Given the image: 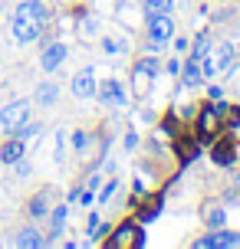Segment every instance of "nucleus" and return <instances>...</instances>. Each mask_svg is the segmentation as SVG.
I'll return each instance as SVG.
<instances>
[{
  "label": "nucleus",
  "mask_w": 240,
  "mask_h": 249,
  "mask_svg": "<svg viewBox=\"0 0 240 249\" xmlns=\"http://www.w3.org/2000/svg\"><path fill=\"white\" fill-rule=\"evenodd\" d=\"M26 118H30V102H23V99L10 102V105L0 108V131H3V135H13Z\"/></svg>",
  "instance_id": "1"
},
{
  "label": "nucleus",
  "mask_w": 240,
  "mask_h": 249,
  "mask_svg": "<svg viewBox=\"0 0 240 249\" xmlns=\"http://www.w3.org/2000/svg\"><path fill=\"white\" fill-rule=\"evenodd\" d=\"M148 36H152L155 46H161L168 39L175 36V20H171V13H152L148 17Z\"/></svg>",
  "instance_id": "2"
},
{
  "label": "nucleus",
  "mask_w": 240,
  "mask_h": 249,
  "mask_svg": "<svg viewBox=\"0 0 240 249\" xmlns=\"http://www.w3.org/2000/svg\"><path fill=\"white\" fill-rule=\"evenodd\" d=\"M145 243V236H141V226L139 223H122L119 230H115V236L109 239V246L112 249H135V246H141Z\"/></svg>",
  "instance_id": "3"
},
{
  "label": "nucleus",
  "mask_w": 240,
  "mask_h": 249,
  "mask_svg": "<svg viewBox=\"0 0 240 249\" xmlns=\"http://www.w3.org/2000/svg\"><path fill=\"white\" fill-rule=\"evenodd\" d=\"M96 72L92 69H79L76 75H73V95L76 99H82V102H89V99H96Z\"/></svg>",
  "instance_id": "4"
},
{
  "label": "nucleus",
  "mask_w": 240,
  "mask_h": 249,
  "mask_svg": "<svg viewBox=\"0 0 240 249\" xmlns=\"http://www.w3.org/2000/svg\"><path fill=\"white\" fill-rule=\"evenodd\" d=\"M240 233H211V236L194 239V249H237Z\"/></svg>",
  "instance_id": "5"
},
{
  "label": "nucleus",
  "mask_w": 240,
  "mask_h": 249,
  "mask_svg": "<svg viewBox=\"0 0 240 249\" xmlns=\"http://www.w3.org/2000/svg\"><path fill=\"white\" fill-rule=\"evenodd\" d=\"M230 59H234V46H230V43H220V46H217V53L204 62L201 72L204 75H217L220 69H227V66H230Z\"/></svg>",
  "instance_id": "6"
},
{
  "label": "nucleus",
  "mask_w": 240,
  "mask_h": 249,
  "mask_svg": "<svg viewBox=\"0 0 240 249\" xmlns=\"http://www.w3.org/2000/svg\"><path fill=\"white\" fill-rule=\"evenodd\" d=\"M96 95H99L105 105H115V108H122V105H125V89H122V82H119V79L102 82V86L96 89Z\"/></svg>",
  "instance_id": "7"
},
{
  "label": "nucleus",
  "mask_w": 240,
  "mask_h": 249,
  "mask_svg": "<svg viewBox=\"0 0 240 249\" xmlns=\"http://www.w3.org/2000/svg\"><path fill=\"white\" fill-rule=\"evenodd\" d=\"M17 20H26V23H46V7L40 3V0H23L20 7H17Z\"/></svg>",
  "instance_id": "8"
},
{
  "label": "nucleus",
  "mask_w": 240,
  "mask_h": 249,
  "mask_svg": "<svg viewBox=\"0 0 240 249\" xmlns=\"http://www.w3.org/2000/svg\"><path fill=\"white\" fill-rule=\"evenodd\" d=\"M63 62H66V46L63 43H50V46L43 50V56H40V66H43L46 72H56Z\"/></svg>",
  "instance_id": "9"
},
{
  "label": "nucleus",
  "mask_w": 240,
  "mask_h": 249,
  "mask_svg": "<svg viewBox=\"0 0 240 249\" xmlns=\"http://www.w3.org/2000/svg\"><path fill=\"white\" fill-rule=\"evenodd\" d=\"M23 151H26L23 138L10 135V138H7V141H3V148H0V164H17V161H20V158H23Z\"/></svg>",
  "instance_id": "10"
},
{
  "label": "nucleus",
  "mask_w": 240,
  "mask_h": 249,
  "mask_svg": "<svg viewBox=\"0 0 240 249\" xmlns=\"http://www.w3.org/2000/svg\"><path fill=\"white\" fill-rule=\"evenodd\" d=\"M40 30H43L40 23H26V20H17V17H13V36L20 39V43H33V39H40Z\"/></svg>",
  "instance_id": "11"
},
{
  "label": "nucleus",
  "mask_w": 240,
  "mask_h": 249,
  "mask_svg": "<svg viewBox=\"0 0 240 249\" xmlns=\"http://www.w3.org/2000/svg\"><path fill=\"white\" fill-rule=\"evenodd\" d=\"M33 102H37V105H53V102H60V89L53 86V82H43V86H37V92H33Z\"/></svg>",
  "instance_id": "12"
},
{
  "label": "nucleus",
  "mask_w": 240,
  "mask_h": 249,
  "mask_svg": "<svg viewBox=\"0 0 240 249\" xmlns=\"http://www.w3.org/2000/svg\"><path fill=\"white\" fill-rule=\"evenodd\" d=\"M50 197H53V190H40L37 197L30 200V207H26V210H30V216H33V220H37V216H46V210H50V207H46V203H50Z\"/></svg>",
  "instance_id": "13"
},
{
  "label": "nucleus",
  "mask_w": 240,
  "mask_h": 249,
  "mask_svg": "<svg viewBox=\"0 0 240 249\" xmlns=\"http://www.w3.org/2000/svg\"><path fill=\"white\" fill-rule=\"evenodd\" d=\"M198 131H201V135H214L217 131V108L214 105L201 112V118H198Z\"/></svg>",
  "instance_id": "14"
},
{
  "label": "nucleus",
  "mask_w": 240,
  "mask_h": 249,
  "mask_svg": "<svg viewBox=\"0 0 240 249\" xmlns=\"http://www.w3.org/2000/svg\"><path fill=\"white\" fill-rule=\"evenodd\" d=\"M204 82V72H201V66H198V59H194V56H191V62L188 66H184V86H201Z\"/></svg>",
  "instance_id": "15"
},
{
  "label": "nucleus",
  "mask_w": 240,
  "mask_h": 249,
  "mask_svg": "<svg viewBox=\"0 0 240 249\" xmlns=\"http://www.w3.org/2000/svg\"><path fill=\"white\" fill-rule=\"evenodd\" d=\"M204 223L211 226V230H220V226H224V210H220L217 203H207V207H204Z\"/></svg>",
  "instance_id": "16"
},
{
  "label": "nucleus",
  "mask_w": 240,
  "mask_h": 249,
  "mask_svg": "<svg viewBox=\"0 0 240 249\" xmlns=\"http://www.w3.org/2000/svg\"><path fill=\"white\" fill-rule=\"evenodd\" d=\"M17 246L37 249V246H43V236H40L37 230H20V233H17Z\"/></svg>",
  "instance_id": "17"
},
{
  "label": "nucleus",
  "mask_w": 240,
  "mask_h": 249,
  "mask_svg": "<svg viewBox=\"0 0 240 249\" xmlns=\"http://www.w3.org/2000/svg\"><path fill=\"white\" fill-rule=\"evenodd\" d=\"M211 158H214L217 164H224V167H227V164H234V148H230L227 141H224V144H214Z\"/></svg>",
  "instance_id": "18"
},
{
  "label": "nucleus",
  "mask_w": 240,
  "mask_h": 249,
  "mask_svg": "<svg viewBox=\"0 0 240 249\" xmlns=\"http://www.w3.org/2000/svg\"><path fill=\"white\" fill-rule=\"evenodd\" d=\"M175 7V0H145V13L152 17V13H171Z\"/></svg>",
  "instance_id": "19"
},
{
  "label": "nucleus",
  "mask_w": 240,
  "mask_h": 249,
  "mask_svg": "<svg viewBox=\"0 0 240 249\" xmlns=\"http://www.w3.org/2000/svg\"><path fill=\"white\" fill-rule=\"evenodd\" d=\"M207 46H211V33H198V39H194V50H191V56H194V59H204Z\"/></svg>",
  "instance_id": "20"
},
{
  "label": "nucleus",
  "mask_w": 240,
  "mask_h": 249,
  "mask_svg": "<svg viewBox=\"0 0 240 249\" xmlns=\"http://www.w3.org/2000/svg\"><path fill=\"white\" fill-rule=\"evenodd\" d=\"M66 213H69V207H63V203L53 210V233H56V236L63 233V226H66Z\"/></svg>",
  "instance_id": "21"
},
{
  "label": "nucleus",
  "mask_w": 240,
  "mask_h": 249,
  "mask_svg": "<svg viewBox=\"0 0 240 249\" xmlns=\"http://www.w3.org/2000/svg\"><path fill=\"white\" fill-rule=\"evenodd\" d=\"M155 72H158V62H155V59H139L135 75H145V79H148V75H155Z\"/></svg>",
  "instance_id": "22"
},
{
  "label": "nucleus",
  "mask_w": 240,
  "mask_h": 249,
  "mask_svg": "<svg viewBox=\"0 0 240 249\" xmlns=\"http://www.w3.org/2000/svg\"><path fill=\"white\" fill-rule=\"evenodd\" d=\"M13 135H17V138H23V141H26V138H37V135H40V124H37V122H33V124L23 122L20 128H17V131H13Z\"/></svg>",
  "instance_id": "23"
},
{
  "label": "nucleus",
  "mask_w": 240,
  "mask_h": 249,
  "mask_svg": "<svg viewBox=\"0 0 240 249\" xmlns=\"http://www.w3.org/2000/svg\"><path fill=\"white\" fill-rule=\"evenodd\" d=\"M115 187H119V180H109V184L102 187V194H99V203H105V200H112V194H115Z\"/></svg>",
  "instance_id": "24"
},
{
  "label": "nucleus",
  "mask_w": 240,
  "mask_h": 249,
  "mask_svg": "<svg viewBox=\"0 0 240 249\" xmlns=\"http://www.w3.org/2000/svg\"><path fill=\"white\" fill-rule=\"evenodd\" d=\"M79 33H82V36H92V33H96V20H82Z\"/></svg>",
  "instance_id": "25"
},
{
  "label": "nucleus",
  "mask_w": 240,
  "mask_h": 249,
  "mask_svg": "<svg viewBox=\"0 0 240 249\" xmlns=\"http://www.w3.org/2000/svg\"><path fill=\"white\" fill-rule=\"evenodd\" d=\"M73 144H76V151H82V148H86V135H82V131H76V138H73Z\"/></svg>",
  "instance_id": "26"
},
{
  "label": "nucleus",
  "mask_w": 240,
  "mask_h": 249,
  "mask_svg": "<svg viewBox=\"0 0 240 249\" xmlns=\"http://www.w3.org/2000/svg\"><path fill=\"white\" fill-rule=\"evenodd\" d=\"M102 46H105V53H119V43H115V39H105Z\"/></svg>",
  "instance_id": "27"
},
{
  "label": "nucleus",
  "mask_w": 240,
  "mask_h": 249,
  "mask_svg": "<svg viewBox=\"0 0 240 249\" xmlns=\"http://www.w3.org/2000/svg\"><path fill=\"white\" fill-rule=\"evenodd\" d=\"M211 99H214V102H217V99H224V92H220V86H211Z\"/></svg>",
  "instance_id": "28"
},
{
  "label": "nucleus",
  "mask_w": 240,
  "mask_h": 249,
  "mask_svg": "<svg viewBox=\"0 0 240 249\" xmlns=\"http://www.w3.org/2000/svg\"><path fill=\"white\" fill-rule=\"evenodd\" d=\"M79 200H82V207H89V203H92V190H82V197H79Z\"/></svg>",
  "instance_id": "29"
}]
</instances>
